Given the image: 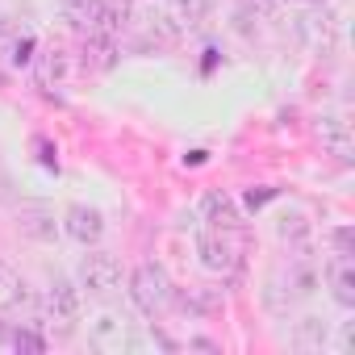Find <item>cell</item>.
Segmentation results:
<instances>
[{
	"label": "cell",
	"instance_id": "cell-1",
	"mask_svg": "<svg viewBox=\"0 0 355 355\" xmlns=\"http://www.w3.org/2000/svg\"><path fill=\"white\" fill-rule=\"evenodd\" d=\"M130 301L146 318H159V313H167L175 305V284H171V276L159 263H138L130 272Z\"/></svg>",
	"mask_w": 355,
	"mask_h": 355
},
{
	"label": "cell",
	"instance_id": "cell-2",
	"mask_svg": "<svg viewBox=\"0 0 355 355\" xmlns=\"http://www.w3.org/2000/svg\"><path fill=\"white\" fill-rule=\"evenodd\" d=\"M80 313H84V288L71 284V280H63V276L51 280V288H46V309H42L46 330H55V334H71L76 322H80Z\"/></svg>",
	"mask_w": 355,
	"mask_h": 355
},
{
	"label": "cell",
	"instance_id": "cell-3",
	"mask_svg": "<svg viewBox=\"0 0 355 355\" xmlns=\"http://www.w3.org/2000/svg\"><path fill=\"white\" fill-rule=\"evenodd\" d=\"M88 343H92L96 351H105V355H121V351H134V347L142 343V334H138V326H134L125 313L105 309V313H96V318L88 322Z\"/></svg>",
	"mask_w": 355,
	"mask_h": 355
},
{
	"label": "cell",
	"instance_id": "cell-4",
	"mask_svg": "<svg viewBox=\"0 0 355 355\" xmlns=\"http://www.w3.org/2000/svg\"><path fill=\"white\" fill-rule=\"evenodd\" d=\"M121 263L109 255V251H92L80 259V288L92 293V297H113L121 293Z\"/></svg>",
	"mask_w": 355,
	"mask_h": 355
},
{
	"label": "cell",
	"instance_id": "cell-5",
	"mask_svg": "<svg viewBox=\"0 0 355 355\" xmlns=\"http://www.w3.org/2000/svg\"><path fill=\"white\" fill-rule=\"evenodd\" d=\"M239 247H243V239H234V234H222V230H201V239H197V255H201V268L205 272H214V276H230L234 268H239Z\"/></svg>",
	"mask_w": 355,
	"mask_h": 355
},
{
	"label": "cell",
	"instance_id": "cell-6",
	"mask_svg": "<svg viewBox=\"0 0 355 355\" xmlns=\"http://www.w3.org/2000/svg\"><path fill=\"white\" fill-rule=\"evenodd\" d=\"M201 218H205L209 230H222V234L243 239V209H239V201H234L230 193H222V189L205 193V197H201Z\"/></svg>",
	"mask_w": 355,
	"mask_h": 355
},
{
	"label": "cell",
	"instance_id": "cell-7",
	"mask_svg": "<svg viewBox=\"0 0 355 355\" xmlns=\"http://www.w3.org/2000/svg\"><path fill=\"white\" fill-rule=\"evenodd\" d=\"M63 230H67V239H76L80 247H96L101 234H105V218H101L92 205H71V209L63 214Z\"/></svg>",
	"mask_w": 355,
	"mask_h": 355
},
{
	"label": "cell",
	"instance_id": "cell-8",
	"mask_svg": "<svg viewBox=\"0 0 355 355\" xmlns=\"http://www.w3.org/2000/svg\"><path fill=\"white\" fill-rule=\"evenodd\" d=\"M313 134H318V142L334 155V159H351V150H355V138H351V125L343 121V117H334V113H326V117H318L313 121Z\"/></svg>",
	"mask_w": 355,
	"mask_h": 355
},
{
	"label": "cell",
	"instance_id": "cell-9",
	"mask_svg": "<svg viewBox=\"0 0 355 355\" xmlns=\"http://www.w3.org/2000/svg\"><path fill=\"white\" fill-rule=\"evenodd\" d=\"M326 284H330V297L343 309H351L355 305V259L351 255H334L326 263Z\"/></svg>",
	"mask_w": 355,
	"mask_h": 355
},
{
	"label": "cell",
	"instance_id": "cell-10",
	"mask_svg": "<svg viewBox=\"0 0 355 355\" xmlns=\"http://www.w3.org/2000/svg\"><path fill=\"white\" fill-rule=\"evenodd\" d=\"M26 305H30V284H26V276H21L13 263L0 259V318H5V313H17V309H26Z\"/></svg>",
	"mask_w": 355,
	"mask_h": 355
},
{
	"label": "cell",
	"instance_id": "cell-11",
	"mask_svg": "<svg viewBox=\"0 0 355 355\" xmlns=\"http://www.w3.org/2000/svg\"><path fill=\"white\" fill-rule=\"evenodd\" d=\"M34 71H38V84H42V88H51V84L59 88V84L71 76V55H67L63 46H46V51L34 59Z\"/></svg>",
	"mask_w": 355,
	"mask_h": 355
},
{
	"label": "cell",
	"instance_id": "cell-12",
	"mask_svg": "<svg viewBox=\"0 0 355 355\" xmlns=\"http://www.w3.org/2000/svg\"><path fill=\"white\" fill-rule=\"evenodd\" d=\"M17 230L34 243H51L55 239V214L46 205H21L17 209Z\"/></svg>",
	"mask_w": 355,
	"mask_h": 355
},
{
	"label": "cell",
	"instance_id": "cell-13",
	"mask_svg": "<svg viewBox=\"0 0 355 355\" xmlns=\"http://www.w3.org/2000/svg\"><path fill=\"white\" fill-rule=\"evenodd\" d=\"M113 63H117V38L84 34V67L88 71H109Z\"/></svg>",
	"mask_w": 355,
	"mask_h": 355
},
{
	"label": "cell",
	"instance_id": "cell-14",
	"mask_svg": "<svg viewBox=\"0 0 355 355\" xmlns=\"http://www.w3.org/2000/svg\"><path fill=\"white\" fill-rule=\"evenodd\" d=\"M326 338H330V322L326 318H301L297 326H293V347L297 351H322L326 347Z\"/></svg>",
	"mask_w": 355,
	"mask_h": 355
},
{
	"label": "cell",
	"instance_id": "cell-15",
	"mask_svg": "<svg viewBox=\"0 0 355 355\" xmlns=\"http://www.w3.org/2000/svg\"><path fill=\"white\" fill-rule=\"evenodd\" d=\"M59 13H63V21H67L71 30L88 34V30L96 26V13H101V0H59Z\"/></svg>",
	"mask_w": 355,
	"mask_h": 355
},
{
	"label": "cell",
	"instance_id": "cell-16",
	"mask_svg": "<svg viewBox=\"0 0 355 355\" xmlns=\"http://www.w3.org/2000/svg\"><path fill=\"white\" fill-rule=\"evenodd\" d=\"M276 234H280V243H288V247H305V243H309V222H305L301 214H284V218L276 222Z\"/></svg>",
	"mask_w": 355,
	"mask_h": 355
},
{
	"label": "cell",
	"instance_id": "cell-17",
	"mask_svg": "<svg viewBox=\"0 0 355 355\" xmlns=\"http://www.w3.org/2000/svg\"><path fill=\"white\" fill-rule=\"evenodd\" d=\"M167 5H171L175 17H180L184 30H197L205 21V13H209V0H167Z\"/></svg>",
	"mask_w": 355,
	"mask_h": 355
},
{
	"label": "cell",
	"instance_id": "cell-18",
	"mask_svg": "<svg viewBox=\"0 0 355 355\" xmlns=\"http://www.w3.org/2000/svg\"><path fill=\"white\" fill-rule=\"evenodd\" d=\"M9 343H13L17 351H30V355H42V351H46V338H42V334H34V330H17Z\"/></svg>",
	"mask_w": 355,
	"mask_h": 355
},
{
	"label": "cell",
	"instance_id": "cell-19",
	"mask_svg": "<svg viewBox=\"0 0 355 355\" xmlns=\"http://www.w3.org/2000/svg\"><path fill=\"white\" fill-rule=\"evenodd\" d=\"M330 243H334V255H355V234H351V226H338V230L330 234Z\"/></svg>",
	"mask_w": 355,
	"mask_h": 355
},
{
	"label": "cell",
	"instance_id": "cell-20",
	"mask_svg": "<svg viewBox=\"0 0 355 355\" xmlns=\"http://www.w3.org/2000/svg\"><path fill=\"white\" fill-rule=\"evenodd\" d=\"M276 197V189H247V209H263Z\"/></svg>",
	"mask_w": 355,
	"mask_h": 355
},
{
	"label": "cell",
	"instance_id": "cell-21",
	"mask_svg": "<svg viewBox=\"0 0 355 355\" xmlns=\"http://www.w3.org/2000/svg\"><path fill=\"white\" fill-rule=\"evenodd\" d=\"M30 51H34V42H30V38H21V42H17V55H13V63H34V55H30Z\"/></svg>",
	"mask_w": 355,
	"mask_h": 355
},
{
	"label": "cell",
	"instance_id": "cell-22",
	"mask_svg": "<svg viewBox=\"0 0 355 355\" xmlns=\"http://www.w3.org/2000/svg\"><path fill=\"white\" fill-rule=\"evenodd\" d=\"M34 150H38V159H42L46 167H55V155H51V142H46V138H34Z\"/></svg>",
	"mask_w": 355,
	"mask_h": 355
},
{
	"label": "cell",
	"instance_id": "cell-23",
	"mask_svg": "<svg viewBox=\"0 0 355 355\" xmlns=\"http://www.w3.org/2000/svg\"><path fill=\"white\" fill-rule=\"evenodd\" d=\"M5 34H9V17H5V13H0V38H5Z\"/></svg>",
	"mask_w": 355,
	"mask_h": 355
},
{
	"label": "cell",
	"instance_id": "cell-24",
	"mask_svg": "<svg viewBox=\"0 0 355 355\" xmlns=\"http://www.w3.org/2000/svg\"><path fill=\"white\" fill-rule=\"evenodd\" d=\"M5 338H9V330H5V322H0V343H5Z\"/></svg>",
	"mask_w": 355,
	"mask_h": 355
},
{
	"label": "cell",
	"instance_id": "cell-25",
	"mask_svg": "<svg viewBox=\"0 0 355 355\" xmlns=\"http://www.w3.org/2000/svg\"><path fill=\"white\" fill-rule=\"evenodd\" d=\"M301 5H326V0H301Z\"/></svg>",
	"mask_w": 355,
	"mask_h": 355
},
{
	"label": "cell",
	"instance_id": "cell-26",
	"mask_svg": "<svg viewBox=\"0 0 355 355\" xmlns=\"http://www.w3.org/2000/svg\"><path fill=\"white\" fill-rule=\"evenodd\" d=\"M159 5H167V0H159Z\"/></svg>",
	"mask_w": 355,
	"mask_h": 355
}]
</instances>
